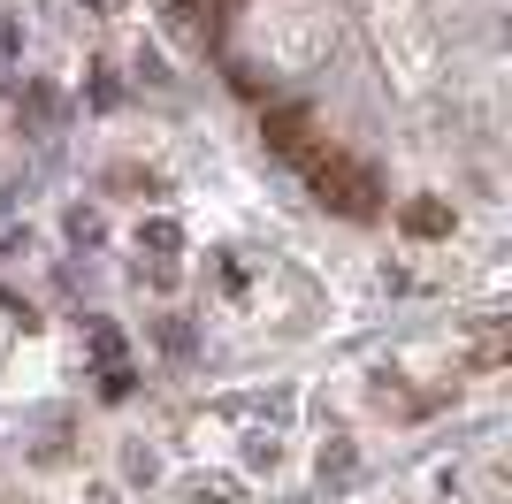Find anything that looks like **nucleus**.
I'll list each match as a JSON object with an SVG mask.
<instances>
[{"mask_svg": "<svg viewBox=\"0 0 512 504\" xmlns=\"http://www.w3.org/2000/svg\"><path fill=\"white\" fill-rule=\"evenodd\" d=\"M406 230H421V237L451 230V207H436V199H413V207H406Z\"/></svg>", "mask_w": 512, "mask_h": 504, "instance_id": "4", "label": "nucleus"}, {"mask_svg": "<svg viewBox=\"0 0 512 504\" xmlns=\"http://www.w3.org/2000/svg\"><path fill=\"white\" fill-rule=\"evenodd\" d=\"M306 184H314V199L321 207H337V214H352V222H367V214L383 207V199H375V176H367L360 161H344V153H329V146H314L306 153Z\"/></svg>", "mask_w": 512, "mask_h": 504, "instance_id": "1", "label": "nucleus"}, {"mask_svg": "<svg viewBox=\"0 0 512 504\" xmlns=\"http://www.w3.org/2000/svg\"><path fill=\"white\" fill-rule=\"evenodd\" d=\"M176 16L192 23V31H222V16H230V0H176Z\"/></svg>", "mask_w": 512, "mask_h": 504, "instance_id": "3", "label": "nucleus"}, {"mask_svg": "<svg viewBox=\"0 0 512 504\" xmlns=\"http://www.w3.org/2000/svg\"><path fill=\"white\" fill-rule=\"evenodd\" d=\"M260 130H268V146H276L283 161H306V153L321 146V138H314V115H306L299 100H283V107H260Z\"/></svg>", "mask_w": 512, "mask_h": 504, "instance_id": "2", "label": "nucleus"}]
</instances>
